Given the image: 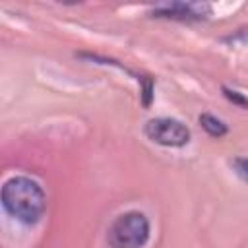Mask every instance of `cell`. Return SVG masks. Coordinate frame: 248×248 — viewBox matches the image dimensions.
I'll return each instance as SVG.
<instances>
[{
	"mask_svg": "<svg viewBox=\"0 0 248 248\" xmlns=\"http://www.w3.org/2000/svg\"><path fill=\"white\" fill-rule=\"evenodd\" d=\"M4 209L17 221L33 225L37 223L46 207V196L41 184L29 176H12L4 182L2 192Z\"/></svg>",
	"mask_w": 248,
	"mask_h": 248,
	"instance_id": "obj_1",
	"label": "cell"
},
{
	"mask_svg": "<svg viewBox=\"0 0 248 248\" xmlns=\"http://www.w3.org/2000/svg\"><path fill=\"white\" fill-rule=\"evenodd\" d=\"M149 232V219L141 211H126L110 223L107 242L110 248H143Z\"/></svg>",
	"mask_w": 248,
	"mask_h": 248,
	"instance_id": "obj_2",
	"label": "cell"
},
{
	"mask_svg": "<svg viewBox=\"0 0 248 248\" xmlns=\"http://www.w3.org/2000/svg\"><path fill=\"white\" fill-rule=\"evenodd\" d=\"M145 136L165 147H182L190 141V130L184 122L169 116L151 118L145 124Z\"/></svg>",
	"mask_w": 248,
	"mask_h": 248,
	"instance_id": "obj_3",
	"label": "cell"
},
{
	"mask_svg": "<svg viewBox=\"0 0 248 248\" xmlns=\"http://www.w3.org/2000/svg\"><path fill=\"white\" fill-rule=\"evenodd\" d=\"M211 14V8L207 4H167L153 10L155 17H169V19H180V21H192V19H203Z\"/></svg>",
	"mask_w": 248,
	"mask_h": 248,
	"instance_id": "obj_4",
	"label": "cell"
},
{
	"mask_svg": "<svg viewBox=\"0 0 248 248\" xmlns=\"http://www.w3.org/2000/svg\"><path fill=\"white\" fill-rule=\"evenodd\" d=\"M200 124L203 126V130L209 134V136H213V138H221V136H225L227 134V124L223 122V120H219L217 116H213V114H202L200 116Z\"/></svg>",
	"mask_w": 248,
	"mask_h": 248,
	"instance_id": "obj_5",
	"label": "cell"
},
{
	"mask_svg": "<svg viewBox=\"0 0 248 248\" xmlns=\"http://www.w3.org/2000/svg\"><path fill=\"white\" fill-rule=\"evenodd\" d=\"M223 93H225V97H227L231 103H234V105H238V107L248 108V97H244L240 91L231 89V87H223Z\"/></svg>",
	"mask_w": 248,
	"mask_h": 248,
	"instance_id": "obj_6",
	"label": "cell"
},
{
	"mask_svg": "<svg viewBox=\"0 0 248 248\" xmlns=\"http://www.w3.org/2000/svg\"><path fill=\"white\" fill-rule=\"evenodd\" d=\"M231 165H232L234 172L238 174V178L248 184V157H236Z\"/></svg>",
	"mask_w": 248,
	"mask_h": 248,
	"instance_id": "obj_7",
	"label": "cell"
}]
</instances>
